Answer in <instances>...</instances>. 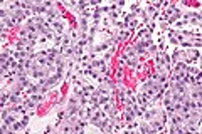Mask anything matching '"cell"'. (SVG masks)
I'll return each instance as SVG.
<instances>
[{
    "label": "cell",
    "mask_w": 202,
    "mask_h": 134,
    "mask_svg": "<svg viewBox=\"0 0 202 134\" xmlns=\"http://www.w3.org/2000/svg\"><path fill=\"white\" fill-rule=\"evenodd\" d=\"M200 59V49H187L185 50V64H195Z\"/></svg>",
    "instance_id": "6da1fadb"
},
{
    "label": "cell",
    "mask_w": 202,
    "mask_h": 134,
    "mask_svg": "<svg viewBox=\"0 0 202 134\" xmlns=\"http://www.w3.org/2000/svg\"><path fill=\"white\" fill-rule=\"evenodd\" d=\"M121 55L125 57V59H133V57H140L138 55L137 49H135V45H126L121 52Z\"/></svg>",
    "instance_id": "7a4b0ae2"
},
{
    "label": "cell",
    "mask_w": 202,
    "mask_h": 134,
    "mask_svg": "<svg viewBox=\"0 0 202 134\" xmlns=\"http://www.w3.org/2000/svg\"><path fill=\"white\" fill-rule=\"evenodd\" d=\"M62 80V75H59V74H52V75H49L47 77V80H46V85L49 87V90L52 89V87H56L57 84H59Z\"/></svg>",
    "instance_id": "3957f363"
},
{
    "label": "cell",
    "mask_w": 202,
    "mask_h": 134,
    "mask_svg": "<svg viewBox=\"0 0 202 134\" xmlns=\"http://www.w3.org/2000/svg\"><path fill=\"white\" fill-rule=\"evenodd\" d=\"M62 57L66 60L74 59V45H62Z\"/></svg>",
    "instance_id": "277c9868"
},
{
    "label": "cell",
    "mask_w": 202,
    "mask_h": 134,
    "mask_svg": "<svg viewBox=\"0 0 202 134\" xmlns=\"http://www.w3.org/2000/svg\"><path fill=\"white\" fill-rule=\"evenodd\" d=\"M132 30H128V28H121L118 34H116V37H118V40L120 42H125V40H128L130 39V35H132Z\"/></svg>",
    "instance_id": "5b68a950"
},
{
    "label": "cell",
    "mask_w": 202,
    "mask_h": 134,
    "mask_svg": "<svg viewBox=\"0 0 202 134\" xmlns=\"http://www.w3.org/2000/svg\"><path fill=\"white\" fill-rule=\"evenodd\" d=\"M98 90H99L101 95H113V94H115V90H113L111 87H108V85L104 84V82L98 85Z\"/></svg>",
    "instance_id": "8992f818"
},
{
    "label": "cell",
    "mask_w": 202,
    "mask_h": 134,
    "mask_svg": "<svg viewBox=\"0 0 202 134\" xmlns=\"http://www.w3.org/2000/svg\"><path fill=\"white\" fill-rule=\"evenodd\" d=\"M115 80H116V82H123V80H125V67H121V65L116 67V72H115Z\"/></svg>",
    "instance_id": "52a82bcc"
},
{
    "label": "cell",
    "mask_w": 202,
    "mask_h": 134,
    "mask_svg": "<svg viewBox=\"0 0 202 134\" xmlns=\"http://www.w3.org/2000/svg\"><path fill=\"white\" fill-rule=\"evenodd\" d=\"M138 39L140 40H152V34H148V30L142 25V28L138 30Z\"/></svg>",
    "instance_id": "ba28073f"
},
{
    "label": "cell",
    "mask_w": 202,
    "mask_h": 134,
    "mask_svg": "<svg viewBox=\"0 0 202 134\" xmlns=\"http://www.w3.org/2000/svg\"><path fill=\"white\" fill-rule=\"evenodd\" d=\"M27 92H29V95L31 94H39L41 92V85L37 82H31V85L27 87Z\"/></svg>",
    "instance_id": "9c48e42d"
},
{
    "label": "cell",
    "mask_w": 202,
    "mask_h": 134,
    "mask_svg": "<svg viewBox=\"0 0 202 134\" xmlns=\"http://www.w3.org/2000/svg\"><path fill=\"white\" fill-rule=\"evenodd\" d=\"M27 35H29L27 27L25 25H20V27H19V39H27Z\"/></svg>",
    "instance_id": "30bf717a"
},
{
    "label": "cell",
    "mask_w": 202,
    "mask_h": 134,
    "mask_svg": "<svg viewBox=\"0 0 202 134\" xmlns=\"http://www.w3.org/2000/svg\"><path fill=\"white\" fill-rule=\"evenodd\" d=\"M157 52H158V47H157V44H153V42H152V44L147 47V54L148 55H155Z\"/></svg>",
    "instance_id": "8fae6325"
},
{
    "label": "cell",
    "mask_w": 202,
    "mask_h": 134,
    "mask_svg": "<svg viewBox=\"0 0 202 134\" xmlns=\"http://www.w3.org/2000/svg\"><path fill=\"white\" fill-rule=\"evenodd\" d=\"M12 54H14V52L8 49V47H7V49H2V60H8L12 57Z\"/></svg>",
    "instance_id": "7c38bea8"
},
{
    "label": "cell",
    "mask_w": 202,
    "mask_h": 134,
    "mask_svg": "<svg viewBox=\"0 0 202 134\" xmlns=\"http://www.w3.org/2000/svg\"><path fill=\"white\" fill-rule=\"evenodd\" d=\"M140 132H143V134H148V132H150V124H148L147 121H143V122L140 124Z\"/></svg>",
    "instance_id": "4fadbf2b"
},
{
    "label": "cell",
    "mask_w": 202,
    "mask_h": 134,
    "mask_svg": "<svg viewBox=\"0 0 202 134\" xmlns=\"http://www.w3.org/2000/svg\"><path fill=\"white\" fill-rule=\"evenodd\" d=\"M155 27H157V23H155V20H150V22H148L147 25H145V28H147V30H148V34H153V30H155Z\"/></svg>",
    "instance_id": "5bb4252c"
},
{
    "label": "cell",
    "mask_w": 202,
    "mask_h": 134,
    "mask_svg": "<svg viewBox=\"0 0 202 134\" xmlns=\"http://www.w3.org/2000/svg\"><path fill=\"white\" fill-rule=\"evenodd\" d=\"M8 42V35H7V32H2V45H5Z\"/></svg>",
    "instance_id": "9a60e30c"
},
{
    "label": "cell",
    "mask_w": 202,
    "mask_h": 134,
    "mask_svg": "<svg viewBox=\"0 0 202 134\" xmlns=\"http://www.w3.org/2000/svg\"><path fill=\"white\" fill-rule=\"evenodd\" d=\"M160 28H162V32H167L170 27H168V23H167V22H162V23H160Z\"/></svg>",
    "instance_id": "2e32d148"
},
{
    "label": "cell",
    "mask_w": 202,
    "mask_h": 134,
    "mask_svg": "<svg viewBox=\"0 0 202 134\" xmlns=\"http://www.w3.org/2000/svg\"><path fill=\"white\" fill-rule=\"evenodd\" d=\"M168 132H170V134H177V126L170 124V127H168Z\"/></svg>",
    "instance_id": "e0dca14e"
},
{
    "label": "cell",
    "mask_w": 202,
    "mask_h": 134,
    "mask_svg": "<svg viewBox=\"0 0 202 134\" xmlns=\"http://www.w3.org/2000/svg\"><path fill=\"white\" fill-rule=\"evenodd\" d=\"M51 131H52V127H51V126H46V127H44V132H46V134H47V132H51Z\"/></svg>",
    "instance_id": "ac0fdd59"
}]
</instances>
